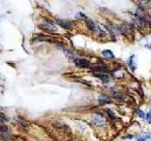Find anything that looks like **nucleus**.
<instances>
[{
    "mask_svg": "<svg viewBox=\"0 0 151 141\" xmlns=\"http://www.w3.org/2000/svg\"><path fill=\"white\" fill-rule=\"evenodd\" d=\"M52 126L54 127L55 129L59 130V131H62V132H70V127L68 125L64 123V122L61 121H55L52 123Z\"/></svg>",
    "mask_w": 151,
    "mask_h": 141,
    "instance_id": "obj_1",
    "label": "nucleus"
},
{
    "mask_svg": "<svg viewBox=\"0 0 151 141\" xmlns=\"http://www.w3.org/2000/svg\"><path fill=\"white\" fill-rule=\"evenodd\" d=\"M41 28L48 31V32H56L58 30V27L53 23H51V22H45L41 26Z\"/></svg>",
    "mask_w": 151,
    "mask_h": 141,
    "instance_id": "obj_2",
    "label": "nucleus"
},
{
    "mask_svg": "<svg viewBox=\"0 0 151 141\" xmlns=\"http://www.w3.org/2000/svg\"><path fill=\"white\" fill-rule=\"evenodd\" d=\"M75 61V64L78 67H80V68H89L91 63L90 61L87 60V59H83V58H75L74 59Z\"/></svg>",
    "mask_w": 151,
    "mask_h": 141,
    "instance_id": "obj_3",
    "label": "nucleus"
},
{
    "mask_svg": "<svg viewBox=\"0 0 151 141\" xmlns=\"http://www.w3.org/2000/svg\"><path fill=\"white\" fill-rule=\"evenodd\" d=\"M57 23L59 24L60 26L65 28V29H72V27H73V24L68 20H65V19H58Z\"/></svg>",
    "mask_w": 151,
    "mask_h": 141,
    "instance_id": "obj_4",
    "label": "nucleus"
},
{
    "mask_svg": "<svg viewBox=\"0 0 151 141\" xmlns=\"http://www.w3.org/2000/svg\"><path fill=\"white\" fill-rule=\"evenodd\" d=\"M93 122H94L95 125H97V126H102V125L105 124V119H104L101 115L95 114V115H94V117H93Z\"/></svg>",
    "mask_w": 151,
    "mask_h": 141,
    "instance_id": "obj_5",
    "label": "nucleus"
},
{
    "mask_svg": "<svg viewBox=\"0 0 151 141\" xmlns=\"http://www.w3.org/2000/svg\"><path fill=\"white\" fill-rule=\"evenodd\" d=\"M92 70H93V72H94V73H105V74H106V73H109V72H110V70H109L107 67H105V66H95V67H93Z\"/></svg>",
    "mask_w": 151,
    "mask_h": 141,
    "instance_id": "obj_6",
    "label": "nucleus"
},
{
    "mask_svg": "<svg viewBox=\"0 0 151 141\" xmlns=\"http://www.w3.org/2000/svg\"><path fill=\"white\" fill-rule=\"evenodd\" d=\"M86 25H87L88 28L91 29L92 31H97V29H98L96 25H95L92 20H90V19H87V20H86Z\"/></svg>",
    "mask_w": 151,
    "mask_h": 141,
    "instance_id": "obj_7",
    "label": "nucleus"
},
{
    "mask_svg": "<svg viewBox=\"0 0 151 141\" xmlns=\"http://www.w3.org/2000/svg\"><path fill=\"white\" fill-rule=\"evenodd\" d=\"M94 76H96L97 78H99L101 81H103L105 83L109 82V80H110L109 76L107 74H105V73H94Z\"/></svg>",
    "mask_w": 151,
    "mask_h": 141,
    "instance_id": "obj_8",
    "label": "nucleus"
},
{
    "mask_svg": "<svg viewBox=\"0 0 151 141\" xmlns=\"http://www.w3.org/2000/svg\"><path fill=\"white\" fill-rule=\"evenodd\" d=\"M16 120H17V122H18V124L21 127H23V128H28V126H29L28 122H26V120H24L23 119H21V118H17Z\"/></svg>",
    "mask_w": 151,
    "mask_h": 141,
    "instance_id": "obj_9",
    "label": "nucleus"
},
{
    "mask_svg": "<svg viewBox=\"0 0 151 141\" xmlns=\"http://www.w3.org/2000/svg\"><path fill=\"white\" fill-rule=\"evenodd\" d=\"M102 55L107 58H114V55L111 50H104L102 51Z\"/></svg>",
    "mask_w": 151,
    "mask_h": 141,
    "instance_id": "obj_10",
    "label": "nucleus"
},
{
    "mask_svg": "<svg viewBox=\"0 0 151 141\" xmlns=\"http://www.w3.org/2000/svg\"><path fill=\"white\" fill-rule=\"evenodd\" d=\"M35 42H50L51 39L48 37H45V36H38L34 39Z\"/></svg>",
    "mask_w": 151,
    "mask_h": 141,
    "instance_id": "obj_11",
    "label": "nucleus"
},
{
    "mask_svg": "<svg viewBox=\"0 0 151 141\" xmlns=\"http://www.w3.org/2000/svg\"><path fill=\"white\" fill-rule=\"evenodd\" d=\"M98 102H99V103H111V101H110V99L109 98H107V97H105V96H101L100 98L98 99Z\"/></svg>",
    "mask_w": 151,
    "mask_h": 141,
    "instance_id": "obj_12",
    "label": "nucleus"
},
{
    "mask_svg": "<svg viewBox=\"0 0 151 141\" xmlns=\"http://www.w3.org/2000/svg\"><path fill=\"white\" fill-rule=\"evenodd\" d=\"M133 59H134V56H130V60H128V66L131 68L132 70H135V66H134V63H133Z\"/></svg>",
    "mask_w": 151,
    "mask_h": 141,
    "instance_id": "obj_13",
    "label": "nucleus"
},
{
    "mask_svg": "<svg viewBox=\"0 0 151 141\" xmlns=\"http://www.w3.org/2000/svg\"><path fill=\"white\" fill-rule=\"evenodd\" d=\"M8 120H9V119H8V117L5 114H3V113H0V121L2 122H7Z\"/></svg>",
    "mask_w": 151,
    "mask_h": 141,
    "instance_id": "obj_14",
    "label": "nucleus"
},
{
    "mask_svg": "<svg viewBox=\"0 0 151 141\" xmlns=\"http://www.w3.org/2000/svg\"><path fill=\"white\" fill-rule=\"evenodd\" d=\"M145 119H146V120H147V122L151 123V111H149V112L147 113V115H146Z\"/></svg>",
    "mask_w": 151,
    "mask_h": 141,
    "instance_id": "obj_15",
    "label": "nucleus"
},
{
    "mask_svg": "<svg viewBox=\"0 0 151 141\" xmlns=\"http://www.w3.org/2000/svg\"><path fill=\"white\" fill-rule=\"evenodd\" d=\"M137 113H138V115H139V117H141V118H145V114H144V111L138 110V111H137Z\"/></svg>",
    "mask_w": 151,
    "mask_h": 141,
    "instance_id": "obj_16",
    "label": "nucleus"
},
{
    "mask_svg": "<svg viewBox=\"0 0 151 141\" xmlns=\"http://www.w3.org/2000/svg\"><path fill=\"white\" fill-rule=\"evenodd\" d=\"M86 18V16H85L84 14L82 13V12H78V14H77V18Z\"/></svg>",
    "mask_w": 151,
    "mask_h": 141,
    "instance_id": "obj_17",
    "label": "nucleus"
},
{
    "mask_svg": "<svg viewBox=\"0 0 151 141\" xmlns=\"http://www.w3.org/2000/svg\"><path fill=\"white\" fill-rule=\"evenodd\" d=\"M114 97H115V98H117V99H123V98H124V96H123L122 94H120V93L114 94Z\"/></svg>",
    "mask_w": 151,
    "mask_h": 141,
    "instance_id": "obj_18",
    "label": "nucleus"
},
{
    "mask_svg": "<svg viewBox=\"0 0 151 141\" xmlns=\"http://www.w3.org/2000/svg\"><path fill=\"white\" fill-rule=\"evenodd\" d=\"M145 21L147 22V24H148L149 26H151V17H149V16H145Z\"/></svg>",
    "mask_w": 151,
    "mask_h": 141,
    "instance_id": "obj_19",
    "label": "nucleus"
},
{
    "mask_svg": "<svg viewBox=\"0 0 151 141\" xmlns=\"http://www.w3.org/2000/svg\"><path fill=\"white\" fill-rule=\"evenodd\" d=\"M108 114H109V115H110V116H111V119H113V118H114V114H113V113L111 112V111L110 110V109H109V110H108Z\"/></svg>",
    "mask_w": 151,
    "mask_h": 141,
    "instance_id": "obj_20",
    "label": "nucleus"
},
{
    "mask_svg": "<svg viewBox=\"0 0 151 141\" xmlns=\"http://www.w3.org/2000/svg\"><path fill=\"white\" fill-rule=\"evenodd\" d=\"M4 19H5V16L3 15V14H1V15H0V23L4 21Z\"/></svg>",
    "mask_w": 151,
    "mask_h": 141,
    "instance_id": "obj_21",
    "label": "nucleus"
},
{
    "mask_svg": "<svg viewBox=\"0 0 151 141\" xmlns=\"http://www.w3.org/2000/svg\"><path fill=\"white\" fill-rule=\"evenodd\" d=\"M137 141H145V140H144V138H142V137H139V138L137 139Z\"/></svg>",
    "mask_w": 151,
    "mask_h": 141,
    "instance_id": "obj_22",
    "label": "nucleus"
},
{
    "mask_svg": "<svg viewBox=\"0 0 151 141\" xmlns=\"http://www.w3.org/2000/svg\"><path fill=\"white\" fill-rule=\"evenodd\" d=\"M146 47H147V48H148V49H150V50H151V44L146 45Z\"/></svg>",
    "mask_w": 151,
    "mask_h": 141,
    "instance_id": "obj_23",
    "label": "nucleus"
}]
</instances>
